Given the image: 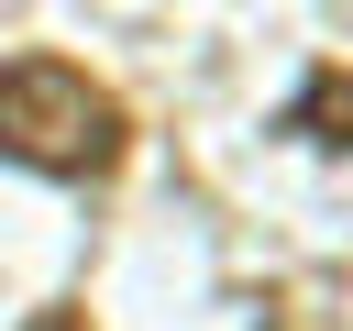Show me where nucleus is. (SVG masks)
<instances>
[{"label": "nucleus", "mask_w": 353, "mask_h": 331, "mask_svg": "<svg viewBox=\"0 0 353 331\" xmlns=\"http://www.w3.org/2000/svg\"><path fill=\"white\" fill-rule=\"evenodd\" d=\"M132 143L121 99L77 66V55H11L0 66V154L33 177H110Z\"/></svg>", "instance_id": "f257e3e1"}, {"label": "nucleus", "mask_w": 353, "mask_h": 331, "mask_svg": "<svg viewBox=\"0 0 353 331\" xmlns=\"http://www.w3.org/2000/svg\"><path fill=\"white\" fill-rule=\"evenodd\" d=\"M342 99H353V77H342V66H320V77H309V99H298V132H309V143H342Z\"/></svg>", "instance_id": "f03ea898"}]
</instances>
